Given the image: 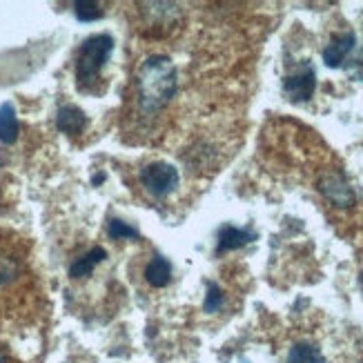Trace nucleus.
<instances>
[{"instance_id":"f257e3e1","label":"nucleus","mask_w":363,"mask_h":363,"mask_svg":"<svg viewBox=\"0 0 363 363\" xmlns=\"http://www.w3.org/2000/svg\"><path fill=\"white\" fill-rule=\"evenodd\" d=\"M177 91V65L165 54H154L136 72V99L145 114H156Z\"/></svg>"},{"instance_id":"f03ea898","label":"nucleus","mask_w":363,"mask_h":363,"mask_svg":"<svg viewBox=\"0 0 363 363\" xmlns=\"http://www.w3.org/2000/svg\"><path fill=\"white\" fill-rule=\"evenodd\" d=\"M114 52V38L107 34L89 36L83 45L76 58V78L81 85H89L99 78L105 62L109 60Z\"/></svg>"},{"instance_id":"7ed1b4c3","label":"nucleus","mask_w":363,"mask_h":363,"mask_svg":"<svg viewBox=\"0 0 363 363\" xmlns=\"http://www.w3.org/2000/svg\"><path fill=\"white\" fill-rule=\"evenodd\" d=\"M140 185L154 199H163L179 187V169L165 161H154L140 169Z\"/></svg>"},{"instance_id":"20e7f679","label":"nucleus","mask_w":363,"mask_h":363,"mask_svg":"<svg viewBox=\"0 0 363 363\" xmlns=\"http://www.w3.org/2000/svg\"><path fill=\"white\" fill-rule=\"evenodd\" d=\"M317 189L323 194V199L328 203H333L335 208L348 210L357 203V192L354 187L350 185V181L345 179L343 172L339 169H328L319 177L317 181Z\"/></svg>"},{"instance_id":"39448f33","label":"nucleus","mask_w":363,"mask_h":363,"mask_svg":"<svg viewBox=\"0 0 363 363\" xmlns=\"http://www.w3.org/2000/svg\"><path fill=\"white\" fill-rule=\"evenodd\" d=\"M314 89H317V72L310 65V62H301V67L296 72L288 74L283 78V94L292 101V103H306L312 99Z\"/></svg>"},{"instance_id":"423d86ee","label":"nucleus","mask_w":363,"mask_h":363,"mask_svg":"<svg viewBox=\"0 0 363 363\" xmlns=\"http://www.w3.org/2000/svg\"><path fill=\"white\" fill-rule=\"evenodd\" d=\"M357 45V36L354 31H343V34H335L333 38H330V43L325 45L323 50V62L328 67H341L345 60L350 58L352 50Z\"/></svg>"},{"instance_id":"0eeeda50","label":"nucleus","mask_w":363,"mask_h":363,"mask_svg":"<svg viewBox=\"0 0 363 363\" xmlns=\"http://www.w3.org/2000/svg\"><path fill=\"white\" fill-rule=\"evenodd\" d=\"M87 125V116L81 107L76 105H62L56 112V128L67 134V136H78Z\"/></svg>"},{"instance_id":"6e6552de","label":"nucleus","mask_w":363,"mask_h":363,"mask_svg":"<svg viewBox=\"0 0 363 363\" xmlns=\"http://www.w3.org/2000/svg\"><path fill=\"white\" fill-rule=\"evenodd\" d=\"M257 239V234L252 230H243V228H234V225H225L220 228L218 232V255L223 252H232V250H239L247 243H252Z\"/></svg>"},{"instance_id":"1a4fd4ad","label":"nucleus","mask_w":363,"mask_h":363,"mask_svg":"<svg viewBox=\"0 0 363 363\" xmlns=\"http://www.w3.org/2000/svg\"><path fill=\"white\" fill-rule=\"evenodd\" d=\"M140 7H145L143 13L154 27H172L179 21V7L172 3H143Z\"/></svg>"},{"instance_id":"9d476101","label":"nucleus","mask_w":363,"mask_h":363,"mask_svg":"<svg viewBox=\"0 0 363 363\" xmlns=\"http://www.w3.org/2000/svg\"><path fill=\"white\" fill-rule=\"evenodd\" d=\"M21 134V123L18 116H16V109L11 103H3L0 105V143L11 145L18 140Z\"/></svg>"},{"instance_id":"9b49d317","label":"nucleus","mask_w":363,"mask_h":363,"mask_svg":"<svg viewBox=\"0 0 363 363\" xmlns=\"http://www.w3.org/2000/svg\"><path fill=\"white\" fill-rule=\"evenodd\" d=\"M105 257H107V252L103 247H91L89 252H85L83 257H78L69 265V277L72 279H85V277H89L94 270H96V265L105 261Z\"/></svg>"},{"instance_id":"f8f14e48","label":"nucleus","mask_w":363,"mask_h":363,"mask_svg":"<svg viewBox=\"0 0 363 363\" xmlns=\"http://www.w3.org/2000/svg\"><path fill=\"white\" fill-rule=\"evenodd\" d=\"M145 281L152 288H165L172 281V265L163 257H154L145 267Z\"/></svg>"},{"instance_id":"ddd939ff","label":"nucleus","mask_w":363,"mask_h":363,"mask_svg":"<svg viewBox=\"0 0 363 363\" xmlns=\"http://www.w3.org/2000/svg\"><path fill=\"white\" fill-rule=\"evenodd\" d=\"M286 363H325V357L314 343L301 341V343H294L290 348Z\"/></svg>"},{"instance_id":"4468645a","label":"nucleus","mask_w":363,"mask_h":363,"mask_svg":"<svg viewBox=\"0 0 363 363\" xmlns=\"http://www.w3.org/2000/svg\"><path fill=\"white\" fill-rule=\"evenodd\" d=\"M107 234H109V239H114V241L138 239V230L132 228L130 223H125V220H118V218H112L107 223Z\"/></svg>"},{"instance_id":"2eb2a0df","label":"nucleus","mask_w":363,"mask_h":363,"mask_svg":"<svg viewBox=\"0 0 363 363\" xmlns=\"http://www.w3.org/2000/svg\"><path fill=\"white\" fill-rule=\"evenodd\" d=\"M74 13L78 21L83 23H91V21H99L103 11H101V5L99 3H91V0H78L74 3Z\"/></svg>"},{"instance_id":"dca6fc26","label":"nucleus","mask_w":363,"mask_h":363,"mask_svg":"<svg viewBox=\"0 0 363 363\" xmlns=\"http://www.w3.org/2000/svg\"><path fill=\"white\" fill-rule=\"evenodd\" d=\"M21 272V265L16 259L7 257V255H0V286H7L9 281H13Z\"/></svg>"},{"instance_id":"f3484780","label":"nucleus","mask_w":363,"mask_h":363,"mask_svg":"<svg viewBox=\"0 0 363 363\" xmlns=\"http://www.w3.org/2000/svg\"><path fill=\"white\" fill-rule=\"evenodd\" d=\"M223 306V292L216 286L214 281L208 283V294H205V303H203V310L205 312H216Z\"/></svg>"},{"instance_id":"a211bd4d","label":"nucleus","mask_w":363,"mask_h":363,"mask_svg":"<svg viewBox=\"0 0 363 363\" xmlns=\"http://www.w3.org/2000/svg\"><path fill=\"white\" fill-rule=\"evenodd\" d=\"M0 363H7V354H5L3 348H0Z\"/></svg>"},{"instance_id":"6ab92c4d","label":"nucleus","mask_w":363,"mask_h":363,"mask_svg":"<svg viewBox=\"0 0 363 363\" xmlns=\"http://www.w3.org/2000/svg\"><path fill=\"white\" fill-rule=\"evenodd\" d=\"M359 286H361V292H363V272H361V277H359Z\"/></svg>"}]
</instances>
